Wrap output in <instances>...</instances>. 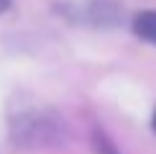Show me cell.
<instances>
[{"mask_svg":"<svg viewBox=\"0 0 156 154\" xmlns=\"http://www.w3.org/2000/svg\"><path fill=\"white\" fill-rule=\"evenodd\" d=\"M133 31L141 38L156 44V10H144L133 18Z\"/></svg>","mask_w":156,"mask_h":154,"instance_id":"cell-1","label":"cell"},{"mask_svg":"<svg viewBox=\"0 0 156 154\" xmlns=\"http://www.w3.org/2000/svg\"><path fill=\"white\" fill-rule=\"evenodd\" d=\"M95 146H97V154H118L113 144H110V139H105L102 134H95Z\"/></svg>","mask_w":156,"mask_h":154,"instance_id":"cell-2","label":"cell"},{"mask_svg":"<svg viewBox=\"0 0 156 154\" xmlns=\"http://www.w3.org/2000/svg\"><path fill=\"white\" fill-rule=\"evenodd\" d=\"M154 128H156V113H154Z\"/></svg>","mask_w":156,"mask_h":154,"instance_id":"cell-4","label":"cell"},{"mask_svg":"<svg viewBox=\"0 0 156 154\" xmlns=\"http://www.w3.org/2000/svg\"><path fill=\"white\" fill-rule=\"evenodd\" d=\"M8 3H10V0H0V10H5V8H8Z\"/></svg>","mask_w":156,"mask_h":154,"instance_id":"cell-3","label":"cell"}]
</instances>
